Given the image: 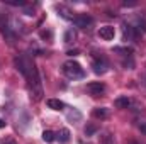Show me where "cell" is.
<instances>
[{"label":"cell","instance_id":"obj_5","mask_svg":"<svg viewBox=\"0 0 146 144\" xmlns=\"http://www.w3.org/2000/svg\"><path fill=\"white\" fill-rule=\"evenodd\" d=\"M73 24L76 27H80V29H87V27H90L94 24V19L90 15H87V14H80V15H75Z\"/></svg>","mask_w":146,"mask_h":144},{"label":"cell","instance_id":"obj_23","mask_svg":"<svg viewBox=\"0 0 146 144\" xmlns=\"http://www.w3.org/2000/svg\"><path fill=\"white\" fill-rule=\"evenodd\" d=\"M3 127H5V120H2V119H0V129H3Z\"/></svg>","mask_w":146,"mask_h":144},{"label":"cell","instance_id":"obj_21","mask_svg":"<svg viewBox=\"0 0 146 144\" xmlns=\"http://www.w3.org/2000/svg\"><path fill=\"white\" fill-rule=\"evenodd\" d=\"M3 144H17V143H15V139H12V137H7V139L3 141Z\"/></svg>","mask_w":146,"mask_h":144},{"label":"cell","instance_id":"obj_18","mask_svg":"<svg viewBox=\"0 0 146 144\" xmlns=\"http://www.w3.org/2000/svg\"><path fill=\"white\" fill-rule=\"evenodd\" d=\"M68 119H70V120H80V119H82V114L73 108V112H68Z\"/></svg>","mask_w":146,"mask_h":144},{"label":"cell","instance_id":"obj_10","mask_svg":"<svg viewBox=\"0 0 146 144\" xmlns=\"http://www.w3.org/2000/svg\"><path fill=\"white\" fill-rule=\"evenodd\" d=\"M131 98H127V97H119V98H115L114 100V105L117 108H129L131 107Z\"/></svg>","mask_w":146,"mask_h":144},{"label":"cell","instance_id":"obj_4","mask_svg":"<svg viewBox=\"0 0 146 144\" xmlns=\"http://www.w3.org/2000/svg\"><path fill=\"white\" fill-rule=\"evenodd\" d=\"M92 68H94V73L97 75H104L109 68V63L104 56H99V58H94V63H92Z\"/></svg>","mask_w":146,"mask_h":144},{"label":"cell","instance_id":"obj_9","mask_svg":"<svg viewBox=\"0 0 146 144\" xmlns=\"http://www.w3.org/2000/svg\"><path fill=\"white\" fill-rule=\"evenodd\" d=\"M56 10H58V14H60L63 19H66V20H75V15H73V12L70 9H66V7H63V5H58Z\"/></svg>","mask_w":146,"mask_h":144},{"label":"cell","instance_id":"obj_16","mask_svg":"<svg viewBox=\"0 0 146 144\" xmlns=\"http://www.w3.org/2000/svg\"><path fill=\"white\" fill-rule=\"evenodd\" d=\"M75 39H76V31H75V29H68V31L65 32V42L70 44V42H73Z\"/></svg>","mask_w":146,"mask_h":144},{"label":"cell","instance_id":"obj_14","mask_svg":"<svg viewBox=\"0 0 146 144\" xmlns=\"http://www.w3.org/2000/svg\"><path fill=\"white\" fill-rule=\"evenodd\" d=\"M92 115H94V119H106L107 117V108H104V107L94 108Z\"/></svg>","mask_w":146,"mask_h":144},{"label":"cell","instance_id":"obj_13","mask_svg":"<svg viewBox=\"0 0 146 144\" xmlns=\"http://www.w3.org/2000/svg\"><path fill=\"white\" fill-rule=\"evenodd\" d=\"M97 131H99V126H97V124H94V122H88V124L85 126V129H83L85 136H94Z\"/></svg>","mask_w":146,"mask_h":144},{"label":"cell","instance_id":"obj_12","mask_svg":"<svg viewBox=\"0 0 146 144\" xmlns=\"http://www.w3.org/2000/svg\"><path fill=\"white\" fill-rule=\"evenodd\" d=\"M46 104H48V107L53 108V110H61V108L65 107V104L61 100H58V98H49Z\"/></svg>","mask_w":146,"mask_h":144},{"label":"cell","instance_id":"obj_15","mask_svg":"<svg viewBox=\"0 0 146 144\" xmlns=\"http://www.w3.org/2000/svg\"><path fill=\"white\" fill-rule=\"evenodd\" d=\"M100 144H115V139L110 132H104L100 136Z\"/></svg>","mask_w":146,"mask_h":144},{"label":"cell","instance_id":"obj_1","mask_svg":"<svg viewBox=\"0 0 146 144\" xmlns=\"http://www.w3.org/2000/svg\"><path fill=\"white\" fill-rule=\"evenodd\" d=\"M15 66H17V70L24 75V78L29 81V80H33V78H36L39 76V73H37V68L36 65L33 63V59L31 58H27L26 54H21V56H17L15 58Z\"/></svg>","mask_w":146,"mask_h":144},{"label":"cell","instance_id":"obj_7","mask_svg":"<svg viewBox=\"0 0 146 144\" xmlns=\"http://www.w3.org/2000/svg\"><path fill=\"white\" fill-rule=\"evenodd\" d=\"M114 36H115L114 26H102L99 29V37L104 39V41H110V39H114Z\"/></svg>","mask_w":146,"mask_h":144},{"label":"cell","instance_id":"obj_2","mask_svg":"<svg viewBox=\"0 0 146 144\" xmlns=\"http://www.w3.org/2000/svg\"><path fill=\"white\" fill-rule=\"evenodd\" d=\"M63 73L70 80H80V78L85 76V71H83L82 65L76 63V61H73V59H68V61L63 63Z\"/></svg>","mask_w":146,"mask_h":144},{"label":"cell","instance_id":"obj_6","mask_svg":"<svg viewBox=\"0 0 146 144\" xmlns=\"http://www.w3.org/2000/svg\"><path fill=\"white\" fill-rule=\"evenodd\" d=\"M87 92L90 95H94V97H99V95H102L106 92V85L102 81H90L87 85Z\"/></svg>","mask_w":146,"mask_h":144},{"label":"cell","instance_id":"obj_20","mask_svg":"<svg viewBox=\"0 0 146 144\" xmlns=\"http://www.w3.org/2000/svg\"><path fill=\"white\" fill-rule=\"evenodd\" d=\"M139 131H141L143 134H146V120H145V122H141V124H139Z\"/></svg>","mask_w":146,"mask_h":144},{"label":"cell","instance_id":"obj_17","mask_svg":"<svg viewBox=\"0 0 146 144\" xmlns=\"http://www.w3.org/2000/svg\"><path fill=\"white\" fill-rule=\"evenodd\" d=\"M42 139H44L46 143H53V141L56 139V134H54L53 131H44V132H42Z\"/></svg>","mask_w":146,"mask_h":144},{"label":"cell","instance_id":"obj_8","mask_svg":"<svg viewBox=\"0 0 146 144\" xmlns=\"http://www.w3.org/2000/svg\"><path fill=\"white\" fill-rule=\"evenodd\" d=\"M122 36H124V41H136V37H138L136 27H133V26H129V24H124V27H122Z\"/></svg>","mask_w":146,"mask_h":144},{"label":"cell","instance_id":"obj_3","mask_svg":"<svg viewBox=\"0 0 146 144\" xmlns=\"http://www.w3.org/2000/svg\"><path fill=\"white\" fill-rule=\"evenodd\" d=\"M27 87H29V93H31V100H41L42 98V83H41V76H36L33 80L27 81Z\"/></svg>","mask_w":146,"mask_h":144},{"label":"cell","instance_id":"obj_24","mask_svg":"<svg viewBox=\"0 0 146 144\" xmlns=\"http://www.w3.org/2000/svg\"><path fill=\"white\" fill-rule=\"evenodd\" d=\"M126 144H139V143H138V141H127Z\"/></svg>","mask_w":146,"mask_h":144},{"label":"cell","instance_id":"obj_19","mask_svg":"<svg viewBox=\"0 0 146 144\" xmlns=\"http://www.w3.org/2000/svg\"><path fill=\"white\" fill-rule=\"evenodd\" d=\"M5 3H9V5H26V2H22V0H5Z\"/></svg>","mask_w":146,"mask_h":144},{"label":"cell","instance_id":"obj_22","mask_svg":"<svg viewBox=\"0 0 146 144\" xmlns=\"http://www.w3.org/2000/svg\"><path fill=\"white\" fill-rule=\"evenodd\" d=\"M68 54H70V56H75V54H78V51H76V49H75V51H68Z\"/></svg>","mask_w":146,"mask_h":144},{"label":"cell","instance_id":"obj_11","mask_svg":"<svg viewBox=\"0 0 146 144\" xmlns=\"http://www.w3.org/2000/svg\"><path fill=\"white\" fill-rule=\"evenodd\" d=\"M56 139L63 144L68 143V141H70V131H68V129H60V132L56 134Z\"/></svg>","mask_w":146,"mask_h":144}]
</instances>
